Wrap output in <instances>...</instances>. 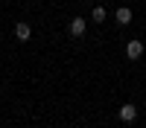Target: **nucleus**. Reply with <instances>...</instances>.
<instances>
[{
    "mask_svg": "<svg viewBox=\"0 0 146 128\" xmlns=\"http://www.w3.org/2000/svg\"><path fill=\"white\" fill-rule=\"evenodd\" d=\"M91 20L94 23H105V6H94L91 9Z\"/></svg>",
    "mask_w": 146,
    "mask_h": 128,
    "instance_id": "obj_6",
    "label": "nucleus"
},
{
    "mask_svg": "<svg viewBox=\"0 0 146 128\" xmlns=\"http://www.w3.org/2000/svg\"><path fill=\"white\" fill-rule=\"evenodd\" d=\"M140 55H143V41H137V38H131V41L126 44V58H129V61H137Z\"/></svg>",
    "mask_w": 146,
    "mask_h": 128,
    "instance_id": "obj_1",
    "label": "nucleus"
},
{
    "mask_svg": "<svg viewBox=\"0 0 146 128\" xmlns=\"http://www.w3.org/2000/svg\"><path fill=\"white\" fill-rule=\"evenodd\" d=\"M29 35H32V26H29V23H15V38L18 41H29Z\"/></svg>",
    "mask_w": 146,
    "mask_h": 128,
    "instance_id": "obj_5",
    "label": "nucleus"
},
{
    "mask_svg": "<svg viewBox=\"0 0 146 128\" xmlns=\"http://www.w3.org/2000/svg\"><path fill=\"white\" fill-rule=\"evenodd\" d=\"M114 20L120 23V26L131 23V9H129V6H117V12H114Z\"/></svg>",
    "mask_w": 146,
    "mask_h": 128,
    "instance_id": "obj_4",
    "label": "nucleus"
},
{
    "mask_svg": "<svg viewBox=\"0 0 146 128\" xmlns=\"http://www.w3.org/2000/svg\"><path fill=\"white\" fill-rule=\"evenodd\" d=\"M135 119H137V105L126 102L123 108H120V122H135Z\"/></svg>",
    "mask_w": 146,
    "mask_h": 128,
    "instance_id": "obj_3",
    "label": "nucleus"
},
{
    "mask_svg": "<svg viewBox=\"0 0 146 128\" xmlns=\"http://www.w3.org/2000/svg\"><path fill=\"white\" fill-rule=\"evenodd\" d=\"M67 32L73 35V38H82V35L88 32V20H85V18H73L70 26H67Z\"/></svg>",
    "mask_w": 146,
    "mask_h": 128,
    "instance_id": "obj_2",
    "label": "nucleus"
}]
</instances>
